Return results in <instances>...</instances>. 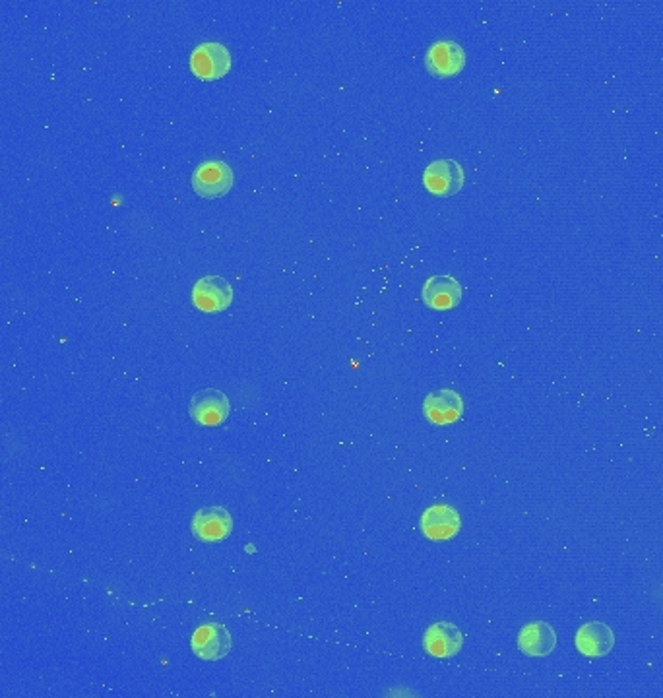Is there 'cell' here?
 I'll return each mask as SVG.
<instances>
[{"mask_svg": "<svg viewBox=\"0 0 663 698\" xmlns=\"http://www.w3.org/2000/svg\"><path fill=\"white\" fill-rule=\"evenodd\" d=\"M190 185L202 198H220L233 187V171L225 161L208 159L192 171Z\"/></svg>", "mask_w": 663, "mask_h": 698, "instance_id": "obj_1", "label": "cell"}, {"mask_svg": "<svg viewBox=\"0 0 663 698\" xmlns=\"http://www.w3.org/2000/svg\"><path fill=\"white\" fill-rule=\"evenodd\" d=\"M190 70L200 80H218L231 70V53L218 41H204L190 53Z\"/></svg>", "mask_w": 663, "mask_h": 698, "instance_id": "obj_2", "label": "cell"}, {"mask_svg": "<svg viewBox=\"0 0 663 698\" xmlns=\"http://www.w3.org/2000/svg\"><path fill=\"white\" fill-rule=\"evenodd\" d=\"M233 646L231 633L221 623H204L190 636L192 654L202 662L223 660Z\"/></svg>", "mask_w": 663, "mask_h": 698, "instance_id": "obj_3", "label": "cell"}, {"mask_svg": "<svg viewBox=\"0 0 663 698\" xmlns=\"http://www.w3.org/2000/svg\"><path fill=\"white\" fill-rule=\"evenodd\" d=\"M464 179V169L454 159H437L423 171L425 189L439 198H448L462 191Z\"/></svg>", "mask_w": 663, "mask_h": 698, "instance_id": "obj_4", "label": "cell"}, {"mask_svg": "<svg viewBox=\"0 0 663 698\" xmlns=\"http://www.w3.org/2000/svg\"><path fill=\"white\" fill-rule=\"evenodd\" d=\"M189 413L196 423H200L204 427H216L229 417L231 404H229V398L221 390L204 388L192 396Z\"/></svg>", "mask_w": 663, "mask_h": 698, "instance_id": "obj_5", "label": "cell"}, {"mask_svg": "<svg viewBox=\"0 0 663 698\" xmlns=\"http://www.w3.org/2000/svg\"><path fill=\"white\" fill-rule=\"evenodd\" d=\"M192 303L204 313H221L233 303V287L221 276H204L192 287Z\"/></svg>", "mask_w": 663, "mask_h": 698, "instance_id": "obj_6", "label": "cell"}, {"mask_svg": "<svg viewBox=\"0 0 663 698\" xmlns=\"http://www.w3.org/2000/svg\"><path fill=\"white\" fill-rule=\"evenodd\" d=\"M425 66L435 78L456 76L466 66V51L462 49L460 43L442 39L427 49Z\"/></svg>", "mask_w": 663, "mask_h": 698, "instance_id": "obj_7", "label": "cell"}, {"mask_svg": "<svg viewBox=\"0 0 663 698\" xmlns=\"http://www.w3.org/2000/svg\"><path fill=\"white\" fill-rule=\"evenodd\" d=\"M192 534L196 540L206 543L227 540L233 532V518L229 510L223 507L200 508L190 522Z\"/></svg>", "mask_w": 663, "mask_h": 698, "instance_id": "obj_8", "label": "cell"}, {"mask_svg": "<svg viewBox=\"0 0 663 698\" xmlns=\"http://www.w3.org/2000/svg\"><path fill=\"white\" fill-rule=\"evenodd\" d=\"M462 528L458 510L450 505H433L421 514V530L433 541L452 540Z\"/></svg>", "mask_w": 663, "mask_h": 698, "instance_id": "obj_9", "label": "cell"}, {"mask_svg": "<svg viewBox=\"0 0 663 698\" xmlns=\"http://www.w3.org/2000/svg\"><path fill=\"white\" fill-rule=\"evenodd\" d=\"M423 648L433 658H452L464 648V635L454 623L441 621L427 629L423 636Z\"/></svg>", "mask_w": 663, "mask_h": 698, "instance_id": "obj_10", "label": "cell"}, {"mask_svg": "<svg viewBox=\"0 0 663 698\" xmlns=\"http://www.w3.org/2000/svg\"><path fill=\"white\" fill-rule=\"evenodd\" d=\"M425 417L435 425H450L464 413V400L456 390H435L423 402Z\"/></svg>", "mask_w": 663, "mask_h": 698, "instance_id": "obj_11", "label": "cell"}, {"mask_svg": "<svg viewBox=\"0 0 663 698\" xmlns=\"http://www.w3.org/2000/svg\"><path fill=\"white\" fill-rule=\"evenodd\" d=\"M574 644H576V650L586 658H603L613 650L615 635L609 625L592 621L578 629Z\"/></svg>", "mask_w": 663, "mask_h": 698, "instance_id": "obj_12", "label": "cell"}, {"mask_svg": "<svg viewBox=\"0 0 663 698\" xmlns=\"http://www.w3.org/2000/svg\"><path fill=\"white\" fill-rule=\"evenodd\" d=\"M518 648L530 658H545L557 648V633L549 623H528L518 635Z\"/></svg>", "mask_w": 663, "mask_h": 698, "instance_id": "obj_13", "label": "cell"}, {"mask_svg": "<svg viewBox=\"0 0 663 698\" xmlns=\"http://www.w3.org/2000/svg\"><path fill=\"white\" fill-rule=\"evenodd\" d=\"M423 303L435 311L454 309L462 301V286L452 276H433L423 286Z\"/></svg>", "mask_w": 663, "mask_h": 698, "instance_id": "obj_14", "label": "cell"}]
</instances>
